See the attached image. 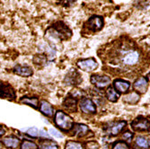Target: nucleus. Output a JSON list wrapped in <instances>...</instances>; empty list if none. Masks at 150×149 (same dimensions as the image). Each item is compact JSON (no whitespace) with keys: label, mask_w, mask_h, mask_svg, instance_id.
Segmentation results:
<instances>
[{"label":"nucleus","mask_w":150,"mask_h":149,"mask_svg":"<svg viewBox=\"0 0 150 149\" xmlns=\"http://www.w3.org/2000/svg\"><path fill=\"white\" fill-rule=\"evenodd\" d=\"M5 129H0V137H1V136H3V135L5 134Z\"/></svg>","instance_id":"obj_30"},{"label":"nucleus","mask_w":150,"mask_h":149,"mask_svg":"<svg viewBox=\"0 0 150 149\" xmlns=\"http://www.w3.org/2000/svg\"><path fill=\"white\" fill-rule=\"evenodd\" d=\"M79 0H54V4L57 6H60L65 9L72 8Z\"/></svg>","instance_id":"obj_12"},{"label":"nucleus","mask_w":150,"mask_h":149,"mask_svg":"<svg viewBox=\"0 0 150 149\" xmlns=\"http://www.w3.org/2000/svg\"><path fill=\"white\" fill-rule=\"evenodd\" d=\"M40 111L42 112L44 115L48 116V117H52L53 116V108L51 106L50 103H49L48 102L42 101L40 102Z\"/></svg>","instance_id":"obj_14"},{"label":"nucleus","mask_w":150,"mask_h":149,"mask_svg":"<svg viewBox=\"0 0 150 149\" xmlns=\"http://www.w3.org/2000/svg\"><path fill=\"white\" fill-rule=\"evenodd\" d=\"M73 36V31L65 21L56 20L52 22L45 30V37L55 42H67Z\"/></svg>","instance_id":"obj_1"},{"label":"nucleus","mask_w":150,"mask_h":149,"mask_svg":"<svg viewBox=\"0 0 150 149\" xmlns=\"http://www.w3.org/2000/svg\"><path fill=\"white\" fill-rule=\"evenodd\" d=\"M148 86V81H146V78L144 77H139V79H137L134 83V88L135 90L140 93H144L146 92Z\"/></svg>","instance_id":"obj_10"},{"label":"nucleus","mask_w":150,"mask_h":149,"mask_svg":"<svg viewBox=\"0 0 150 149\" xmlns=\"http://www.w3.org/2000/svg\"><path fill=\"white\" fill-rule=\"evenodd\" d=\"M2 145H3V144H2L1 142H0V149H1V148H2Z\"/></svg>","instance_id":"obj_31"},{"label":"nucleus","mask_w":150,"mask_h":149,"mask_svg":"<svg viewBox=\"0 0 150 149\" xmlns=\"http://www.w3.org/2000/svg\"><path fill=\"white\" fill-rule=\"evenodd\" d=\"M90 80L91 83L98 88H104L111 84V78L107 76L93 75Z\"/></svg>","instance_id":"obj_5"},{"label":"nucleus","mask_w":150,"mask_h":149,"mask_svg":"<svg viewBox=\"0 0 150 149\" xmlns=\"http://www.w3.org/2000/svg\"><path fill=\"white\" fill-rule=\"evenodd\" d=\"M27 134H28L29 136L32 138H37L39 136V130L37 128L33 127V128H31L27 130Z\"/></svg>","instance_id":"obj_26"},{"label":"nucleus","mask_w":150,"mask_h":149,"mask_svg":"<svg viewBox=\"0 0 150 149\" xmlns=\"http://www.w3.org/2000/svg\"><path fill=\"white\" fill-rule=\"evenodd\" d=\"M126 126V121H119V122H113L110 125V127H107L106 132L112 136H116L118 135L123 128Z\"/></svg>","instance_id":"obj_8"},{"label":"nucleus","mask_w":150,"mask_h":149,"mask_svg":"<svg viewBox=\"0 0 150 149\" xmlns=\"http://www.w3.org/2000/svg\"><path fill=\"white\" fill-rule=\"evenodd\" d=\"M131 127L135 130L145 131L149 129V120L143 117H139L131 122Z\"/></svg>","instance_id":"obj_6"},{"label":"nucleus","mask_w":150,"mask_h":149,"mask_svg":"<svg viewBox=\"0 0 150 149\" xmlns=\"http://www.w3.org/2000/svg\"><path fill=\"white\" fill-rule=\"evenodd\" d=\"M40 149H59V145L56 143L51 142L50 140L42 141L40 145Z\"/></svg>","instance_id":"obj_21"},{"label":"nucleus","mask_w":150,"mask_h":149,"mask_svg":"<svg viewBox=\"0 0 150 149\" xmlns=\"http://www.w3.org/2000/svg\"><path fill=\"white\" fill-rule=\"evenodd\" d=\"M55 123L59 129H61L62 130H65V131L70 130L74 125L73 119L69 115H67L65 112H63L61 111H59L56 112Z\"/></svg>","instance_id":"obj_3"},{"label":"nucleus","mask_w":150,"mask_h":149,"mask_svg":"<svg viewBox=\"0 0 150 149\" xmlns=\"http://www.w3.org/2000/svg\"><path fill=\"white\" fill-rule=\"evenodd\" d=\"M2 144H4L6 147L8 148H12V149H15L17 148V146L19 145V139L15 137H8V138H5L2 142Z\"/></svg>","instance_id":"obj_13"},{"label":"nucleus","mask_w":150,"mask_h":149,"mask_svg":"<svg viewBox=\"0 0 150 149\" xmlns=\"http://www.w3.org/2000/svg\"><path fill=\"white\" fill-rule=\"evenodd\" d=\"M76 65L80 69L84 70L86 72H91L94 69H96V67L98 66V63L95 60L94 58L80 59L76 62Z\"/></svg>","instance_id":"obj_4"},{"label":"nucleus","mask_w":150,"mask_h":149,"mask_svg":"<svg viewBox=\"0 0 150 149\" xmlns=\"http://www.w3.org/2000/svg\"><path fill=\"white\" fill-rule=\"evenodd\" d=\"M80 109L85 113H95L96 112V107L92 100L85 98L80 102Z\"/></svg>","instance_id":"obj_7"},{"label":"nucleus","mask_w":150,"mask_h":149,"mask_svg":"<svg viewBox=\"0 0 150 149\" xmlns=\"http://www.w3.org/2000/svg\"><path fill=\"white\" fill-rule=\"evenodd\" d=\"M105 25V18L102 15L93 13L82 24L81 35L82 36H90L95 33L100 32Z\"/></svg>","instance_id":"obj_2"},{"label":"nucleus","mask_w":150,"mask_h":149,"mask_svg":"<svg viewBox=\"0 0 150 149\" xmlns=\"http://www.w3.org/2000/svg\"><path fill=\"white\" fill-rule=\"evenodd\" d=\"M135 142H136V145L139 149H146L149 147V141L145 137H138Z\"/></svg>","instance_id":"obj_19"},{"label":"nucleus","mask_w":150,"mask_h":149,"mask_svg":"<svg viewBox=\"0 0 150 149\" xmlns=\"http://www.w3.org/2000/svg\"><path fill=\"white\" fill-rule=\"evenodd\" d=\"M112 149H130V148L125 142L117 141L112 145Z\"/></svg>","instance_id":"obj_25"},{"label":"nucleus","mask_w":150,"mask_h":149,"mask_svg":"<svg viewBox=\"0 0 150 149\" xmlns=\"http://www.w3.org/2000/svg\"><path fill=\"white\" fill-rule=\"evenodd\" d=\"M65 149H84V146L81 143L76 141H69L67 142Z\"/></svg>","instance_id":"obj_23"},{"label":"nucleus","mask_w":150,"mask_h":149,"mask_svg":"<svg viewBox=\"0 0 150 149\" xmlns=\"http://www.w3.org/2000/svg\"><path fill=\"white\" fill-rule=\"evenodd\" d=\"M21 102L24 103V104H27L29 106H32V107L34 108V109H37L39 101H38L37 98H24V99H22Z\"/></svg>","instance_id":"obj_22"},{"label":"nucleus","mask_w":150,"mask_h":149,"mask_svg":"<svg viewBox=\"0 0 150 149\" xmlns=\"http://www.w3.org/2000/svg\"><path fill=\"white\" fill-rule=\"evenodd\" d=\"M113 86H114L115 90L120 92V93H126L129 89L130 84L129 82H127V81L121 80V79H117L114 81Z\"/></svg>","instance_id":"obj_11"},{"label":"nucleus","mask_w":150,"mask_h":149,"mask_svg":"<svg viewBox=\"0 0 150 149\" xmlns=\"http://www.w3.org/2000/svg\"><path fill=\"white\" fill-rule=\"evenodd\" d=\"M22 149H37V145L31 141H23L21 145Z\"/></svg>","instance_id":"obj_24"},{"label":"nucleus","mask_w":150,"mask_h":149,"mask_svg":"<svg viewBox=\"0 0 150 149\" xmlns=\"http://www.w3.org/2000/svg\"><path fill=\"white\" fill-rule=\"evenodd\" d=\"M74 129H75V133H76V135H78V136H80V137L85 136V135L89 130L88 127L84 125V124H76V125H75Z\"/></svg>","instance_id":"obj_20"},{"label":"nucleus","mask_w":150,"mask_h":149,"mask_svg":"<svg viewBox=\"0 0 150 149\" xmlns=\"http://www.w3.org/2000/svg\"><path fill=\"white\" fill-rule=\"evenodd\" d=\"M11 93L15 94L13 89L7 85H4V83H2L1 81H0V96L5 97V98H10Z\"/></svg>","instance_id":"obj_15"},{"label":"nucleus","mask_w":150,"mask_h":149,"mask_svg":"<svg viewBox=\"0 0 150 149\" xmlns=\"http://www.w3.org/2000/svg\"><path fill=\"white\" fill-rule=\"evenodd\" d=\"M86 147H87V149H98L99 145L95 142H89L86 144Z\"/></svg>","instance_id":"obj_28"},{"label":"nucleus","mask_w":150,"mask_h":149,"mask_svg":"<svg viewBox=\"0 0 150 149\" xmlns=\"http://www.w3.org/2000/svg\"><path fill=\"white\" fill-rule=\"evenodd\" d=\"M132 137H133V135H132V133H130L129 131H127V132H125V133L123 134V138H124L126 141H128V142H130V141H131Z\"/></svg>","instance_id":"obj_29"},{"label":"nucleus","mask_w":150,"mask_h":149,"mask_svg":"<svg viewBox=\"0 0 150 149\" xmlns=\"http://www.w3.org/2000/svg\"><path fill=\"white\" fill-rule=\"evenodd\" d=\"M64 107L67 108L69 111L76 112V101L73 97H67V99L64 102Z\"/></svg>","instance_id":"obj_17"},{"label":"nucleus","mask_w":150,"mask_h":149,"mask_svg":"<svg viewBox=\"0 0 150 149\" xmlns=\"http://www.w3.org/2000/svg\"><path fill=\"white\" fill-rule=\"evenodd\" d=\"M50 133L52 135L53 137H55V138H63L62 135H61L58 130L54 129H50Z\"/></svg>","instance_id":"obj_27"},{"label":"nucleus","mask_w":150,"mask_h":149,"mask_svg":"<svg viewBox=\"0 0 150 149\" xmlns=\"http://www.w3.org/2000/svg\"><path fill=\"white\" fill-rule=\"evenodd\" d=\"M106 96L109 99V101L115 102L118 101V99L120 97V94L112 87H109L106 91Z\"/></svg>","instance_id":"obj_18"},{"label":"nucleus","mask_w":150,"mask_h":149,"mask_svg":"<svg viewBox=\"0 0 150 149\" xmlns=\"http://www.w3.org/2000/svg\"><path fill=\"white\" fill-rule=\"evenodd\" d=\"M13 73L21 76H25V77H28L30 76L33 75V70L31 67L27 66H20L17 65L13 67Z\"/></svg>","instance_id":"obj_9"},{"label":"nucleus","mask_w":150,"mask_h":149,"mask_svg":"<svg viewBox=\"0 0 150 149\" xmlns=\"http://www.w3.org/2000/svg\"><path fill=\"white\" fill-rule=\"evenodd\" d=\"M139 94L136 92H133V93H129L128 95L124 96V99L123 101L127 103H129V104H135L137 103L139 100Z\"/></svg>","instance_id":"obj_16"}]
</instances>
